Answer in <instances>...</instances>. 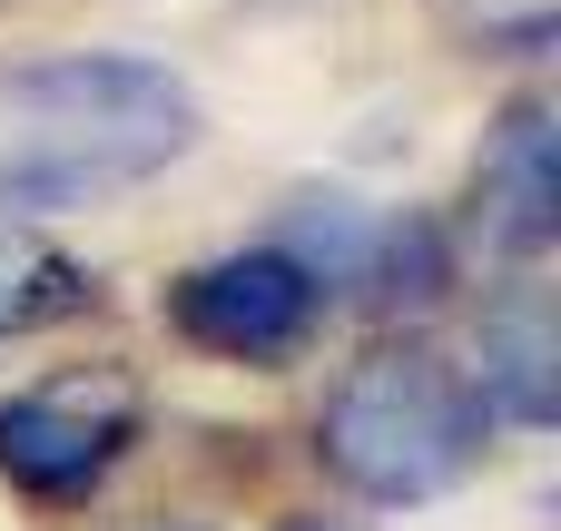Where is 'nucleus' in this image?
<instances>
[{"mask_svg":"<svg viewBox=\"0 0 561 531\" xmlns=\"http://www.w3.org/2000/svg\"><path fill=\"white\" fill-rule=\"evenodd\" d=\"M197 89L168 59L128 49H59L0 69V227L99 207L118 187H148L197 148Z\"/></svg>","mask_w":561,"mask_h":531,"instance_id":"f257e3e1","label":"nucleus"},{"mask_svg":"<svg viewBox=\"0 0 561 531\" xmlns=\"http://www.w3.org/2000/svg\"><path fill=\"white\" fill-rule=\"evenodd\" d=\"M493 453V414L473 394V374L434 345V335H375L325 414H316V463L335 493L375 503V512H404V503H444L483 473Z\"/></svg>","mask_w":561,"mask_h":531,"instance_id":"f03ea898","label":"nucleus"},{"mask_svg":"<svg viewBox=\"0 0 561 531\" xmlns=\"http://www.w3.org/2000/svg\"><path fill=\"white\" fill-rule=\"evenodd\" d=\"M138 434H148V374L138 365H118V355L59 365L0 404V483L20 503H89L128 463Z\"/></svg>","mask_w":561,"mask_h":531,"instance_id":"7ed1b4c3","label":"nucleus"},{"mask_svg":"<svg viewBox=\"0 0 561 531\" xmlns=\"http://www.w3.org/2000/svg\"><path fill=\"white\" fill-rule=\"evenodd\" d=\"M168 335L217 355V365H286L306 355V335L325 325V286L306 266H286L276 246H237V256H207L187 266L168 296H158Z\"/></svg>","mask_w":561,"mask_h":531,"instance_id":"20e7f679","label":"nucleus"},{"mask_svg":"<svg viewBox=\"0 0 561 531\" xmlns=\"http://www.w3.org/2000/svg\"><path fill=\"white\" fill-rule=\"evenodd\" d=\"M463 217H473V236L513 276H533L552 256V236H561V118H552V99H503L493 108Z\"/></svg>","mask_w":561,"mask_h":531,"instance_id":"39448f33","label":"nucleus"},{"mask_svg":"<svg viewBox=\"0 0 561 531\" xmlns=\"http://www.w3.org/2000/svg\"><path fill=\"white\" fill-rule=\"evenodd\" d=\"M473 394L493 424L513 434H552L561 414V315H552V286L542 276H503L483 296V325H473Z\"/></svg>","mask_w":561,"mask_h":531,"instance_id":"423d86ee","label":"nucleus"},{"mask_svg":"<svg viewBox=\"0 0 561 531\" xmlns=\"http://www.w3.org/2000/svg\"><path fill=\"white\" fill-rule=\"evenodd\" d=\"M89 305H99V276L79 256H59L30 227H0V345L10 335H39V325H69Z\"/></svg>","mask_w":561,"mask_h":531,"instance_id":"0eeeda50","label":"nucleus"},{"mask_svg":"<svg viewBox=\"0 0 561 531\" xmlns=\"http://www.w3.org/2000/svg\"><path fill=\"white\" fill-rule=\"evenodd\" d=\"M454 286V236L434 217H375V256H365V305L375 315H404V305H434Z\"/></svg>","mask_w":561,"mask_h":531,"instance_id":"6e6552de","label":"nucleus"},{"mask_svg":"<svg viewBox=\"0 0 561 531\" xmlns=\"http://www.w3.org/2000/svg\"><path fill=\"white\" fill-rule=\"evenodd\" d=\"M434 20L483 59H542L561 39V0H434Z\"/></svg>","mask_w":561,"mask_h":531,"instance_id":"1a4fd4ad","label":"nucleus"},{"mask_svg":"<svg viewBox=\"0 0 561 531\" xmlns=\"http://www.w3.org/2000/svg\"><path fill=\"white\" fill-rule=\"evenodd\" d=\"M276 531H345V522H316V512H296V522H276Z\"/></svg>","mask_w":561,"mask_h":531,"instance_id":"9d476101","label":"nucleus"}]
</instances>
